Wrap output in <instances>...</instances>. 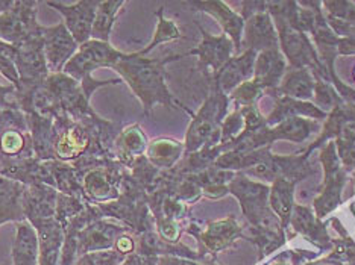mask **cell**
<instances>
[{
  "instance_id": "obj_19",
  "label": "cell",
  "mask_w": 355,
  "mask_h": 265,
  "mask_svg": "<svg viewBox=\"0 0 355 265\" xmlns=\"http://www.w3.org/2000/svg\"><path fill=\"white\" fill-rule=\"evenodd\" d=\"M111 256L108 253H92L84 256L78 265H110Z\"/></svg>"
},
{
  "instance_id": "obj_10",
  "label": "cell",
  "mask_w": 355,
  "mask_h": 265,
  "mask_svg": "<svg viewBox=\"0 0 355 265\" xmlns=\"http://www.w3.org/2000/svg\"><path fill=\"white\" fill-rule=\"evenodd\" d=\"M28 118L32 149L38 161H56L55 158V118L38 114H25Z\"/></svg>"
},
{
  "instance_id": "obj_3",
  "label": "cell",
  "mask_w": 355,
  "mask_h": 265,
  "mask_svg": "<svg viewBox=\"0 0 355 265\" xmlns=\"http://www.w3.org/2000/svg\"><path fill=\"white\" fill-rule=\"evenodd\" d=\"M35 0L12 2L10 10L0 14V39L19 46L42 34V25L37 20L38 6Z\"/></svg>"
},
{
  "instance_id": "obj_8",
  "label": "cell",
  "mask_w": 355,
  "mask_h": 265,
  "mask_svg": "<svg viewBox=\"0 0 355 265\" xmlns=\"http://www.w3.org/2000/svg\"><path fill=\"white\" fill-rule=\"evenodd\" d=\"M15 47H17L15 67H17V71H19L20 82H25V84L42 82V80H44L51 75L49 67H47L46 56H44L43 34L31 38L28 42Z\"/></svg>"
},
{
  "instance_id": "obj_20",
  "label": "cell",
  "mask_w": 355,
  "mask_h": 265,
  "mask_svg": "<svg viewBox=\"0 0 355 265\" xmlns=\"http://www.w3.org/2000/svg\"><path fill=\"white\" fill-rule=\"evenodd\" d=\"M11 5H12V2H8V0H0V14L6 10H10Z\"/></svg>"
},
{
  "instance_id": "obj_9",
  "label": "cell",
  "mask_w": 355,
  "mask_h": 265,
  "mask_svg": "<svg viewBox=\"0 0 355 265\" xmlns=\"http://www.w3.org/2000/svg\"><path fill=\"white\" fill-rule=\"evenodd\" d=\"M58 190L46 185V183L28 185L25 202H23L25 220H28L34 228L53 220L56 214V203H58Z\"/></svg>"
},
{
  "instance_id": "obj_13",
  "label": "cell",
  "mask_w": 355,
  "mask_h": 265,
  "mask_svg": "<svg viewBox=\"0 0 355 265\" xmlns=\"http://www.w3.org/2000/svg\"><path fill=\"white\" fill-rule=\"evenodd\" d=\"M47 164H49L52 170L55 187L61 194L78 197L80 200H85V202H90V199L85 194L83 183H80L78 172L75 170L73 165L69 163H62V161H47Z\"/></svg>"
},
{
  "instance_id": "obj_4",
  "label": "cell",
  "mask_w": 355,
  "mask_h": 265,
  "mask_svg": "<svg viewBox=\"0 0 355 265\" xmlns=\"http://www.w3.org/2000/svg\"><path fill=\"white\" fill-rule=\"evenodd\" d=\"M44 84L58 99L64 114L71 120L87 123L99 117V114H96V111L92 108L90 99L85 94L83 85L76 79L61 71V73H51L44 79Z\"/></svg>"
},
{
  "instance_id": "obj_14",
  "label": "cell",
  "mask_w": 355,
  "mask_h": 265,
  "mask_svg": "<svg viewBox=\"0 0 355 265\" xmlns=\"http://www.w3.org/2000/svg\"><path fill=\"white\" fill-rule=\"evenodd\" d=\"M116 232L117 228L114 224H110L102 219L93 221L78 234V243L80 246V250H101L103 247H110V241Z\"/></svg>"
},
{
  "instance_id": "obj_17",
  "label": "cell",
  "mask_w": 355,
  "mask_h": 265,
  "mask_svg": "<svg viewBox=\"0 0 355 265\" xmlns=\"http://www.w3.org/2000/svg\"><path fill=\"white\" fill-rule=\"evenodd\" d=\"M114 147L117 149V156L122 159L131 156L135 152H139L143 147V136L139 131V127H131V129L125 131L116 140Z\"/></svg>"
},
{
  "instance_id": "obj_7",
  "label": "cell",
  "mask_w": 355,
  "mask_h": 265,
  "mask_svg": "<svg viewBox=\"0 0 355 265\" xmlns=\"http://www.w3.org/2000/svg\"><path fill=\"white\" fill-rule=\"evenodd\" d=\"M46 5L62 15L64 25L67 26L79 46L90 42L93 23L99 8L98 0H80L71 5L64 2H46Z\"/></svg>"
},
{
  "instance_id": "obj_5",
  "label": "cell",
  "mask_w": 355,
  "mask_h": 265,
  "mask_svg": "<svg viewBox=\"0 0 355 265\" xmlns=\"http://www.w3.org/2000/svg\"><path fill=\"white\" fill-rule=\"evenodd\" d=\"M114 68L119 75H122L135 93L140 95L144 103H149L152 99H163L164 88L161 85L158 70L139 61H132V56H126L125 60L117 62Z\"/></svg>"
},
{
  "instance_id": "obj_2",
  "label": "cell",
  "mask_w": 355,
  "mask_h": 265,
  "mask_svg": "<svg viewBox=\"0 0 355 265\" xmlns=\"http://www.w3.org/2000/svg\"><path fill=\"white\" fill-rule=\"evenodd\" d=\"M125 58L126 56L116 51L110 43L90 39V42L79 46L78 52L66 64L62 73H66L67 76L73 77L78 82L83 84L88 77H92L93 71L103 67L112 68L117 62Z\"/></svg>"
},
{
  "instance_id": "obj_12",
  "label": "cell",
  "mask_w": 355,
  "mask_h": 265,
  "mask_svg": "<svg viewBox=\"0 0 355 265\" xmlns=\"http://www.w3.org/2000/svg\"><path fill=\"white\" fill-rule=\"evenodd\" d=\"M17 235H15L12 258L14 265H38V235L35 228L28 220L15 224Z\"/></svg>"
},
{
  "instance_id": "obj_11",
  "label": "cell",
  "mask_w": 355,
  "mask_h": 265,
  "mask_svg": "<svg viewBox=\"0 0 355 265\" xmlns=\"http://www.w3.org/2000/svg\"><path fill=\"white\" fill-rule=\"evenodd\" d=\"M25 183L0 176V223L25 220Z\"/></svg>"
},
{
  "instance_id": "obj_16",
  "label": "cell",
  "mask_w": 355,
  "mask_h": 265,
  "mask_svg": "<svg viewBox=\"0 0 355 265\" xmlns=\"http://www.w3.org/2000/svg\"><path fill=\"white\" fill-rule=\"evenodd\" d=\"M15 55H17V47L0 39V75L10 80L11 85L17 86L20 76L15 67Z\"/></svg>"
},
{
  "instance_id": "obj_1",
  "label": "cell",
  "mask_w": 355,
  "mask_h": 265,
  "mask_svg": "<svg viewBox=\"0 0 355 265\" xmlns=\"http://www.w3.org/2000/svg\"><path fill=\"white\" fill-rule=\"evenodd\" d=\"M34 156L25 112L20 108L0 109V161Z\"/></svg>"
},
{
  "instance_id": "obj_18",
  "label": "cell",
  "mask_w": 355,
  "mask_h": 265,
  "mask_svg": "<svg viewBox=\"0 0 355 265\" xmlns=\"http://www.w3.org/2000/svg\"><path fill=\"white\" fill-rule=\"evenodd\" d=\"M19 108L15 102V86L0 84V109Z\"/></svg>"
},
{
  "instance_id": "obj_6",
  "label": "cell",
  "mask_w": 355,
  "mask_h": 265,
  "mask_svg": "<svg viewBox=\"0 0 355 265\" xmlns=\"http://www.w3.org/2000/svg\"><path fill=\"white\" fill-rule=\"evenodd\" d=\"M44 56L51 73H61L66 64L73 58L79 44L64 23L55 26H43Z\"/></svg>"
},
{
  "instance_id": "obj_15",
  "label": "cell",
  "mask_w": 355,
  "mask_h": 265,
  "mask_svg": "<svg viewBox=\"0 0 355 265\" xmlns=\"http://www.w3.org/2000/svg\"><path fill=\"white\" fill-rule=\"evenodd\" d=\"M123 6V2H99L98 12L93 23L92 39L102 43H110L111 29L114 26V21L120 8Z\"/></svg>"
}]
</instances>
